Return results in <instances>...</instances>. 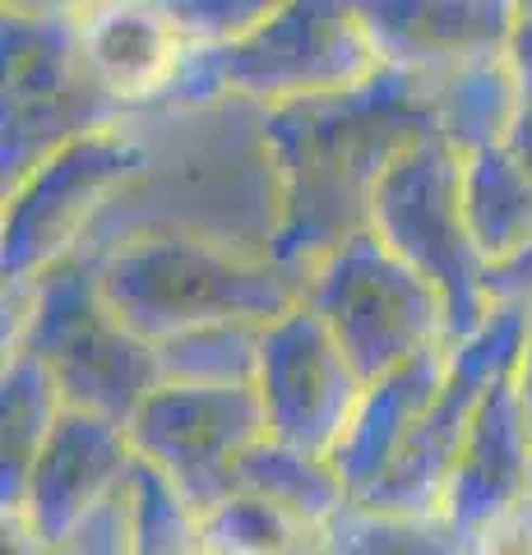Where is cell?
<instances>
[{
  "instance_id": "cell-1",
  "label": "cell",
  "mask_w": 532,
  "mask_h": 555,
  "mask_svg": "<svg viewBox=\"0 0 532 555\" xmlns=\"http://www.w3.org/2000/svg\"><path fill=\"white\" fill-rule=\"evenodd\" d=\"M436 130L431 79L380 65L366 83L260 112L278 228L269 259L306 273L356 232H371V199L389 163Z\"/></svg>"
},
{
  "instance_id": "cell-2",
  "label": "cell",
  "mask_w": 532,
  "mask_h": 555,
  "mask_svg": "<svg viewBox=\"0 0 532 555\" xmlns=\"http://www.w3.org/2000/svg\"><path fill=\"white\" fill-rule=\"evenodd\" d=\"M98 255L102 297L116 310V320L153 347L185 328L222 320L269 324L301 301L297 273L204 232L144 228L121 236L116 246H102Z\"/></svg>"
},
{
  "instance_id": "cell-3",
  "label": "cell",
  "mask_w": 532,
  "mask_h": 555,
  "mask_svg": "<svg viewBox=\"0 0 532 555\" xmlns=\"http://www.w3.org/2000/svg\"><path fill=\"white\" fill-rule=\"evenodd\" d=\"M380 61L366 38L356 5L338 0H291L273 5L232 47H185L158 112H213L228 98L260 112L306 98H334L366 83Z\"/></svg>"
},
{
  "instance_id": "cell-4",
  "label": "cell",
  "mask_w": 532,
  "mask_h": 555,
  "mask_svg": "<svg viewBox=\"0 0 532 555\" xmlns=\"http://www.w3.org/2000/svg\"><path fill=\"white\" fill-rule=\"evenodd\" d=\"M5 352H28L56 379L70 412L130 426L163 385L158 352L116 320L102 297V255L79 246L56 259L24 297L5 301Z\"/></svg>"
},
{
  "instance_id": "cell-5",
  "label": "cell",
  "mask_w": 532,
  "mask_h": 555,
  "mask_svg": "<svg viewBox=\"0 0 532 555\" xmlns=\"http://www.w3.org/2000/svg\"><path fill=\"white\" fill-rule=\"evenodd\" d=\"M301 306L320 315L362 385L450 343V310L375 232H356L301 273Z\"/></svg>"
},
{
  "instance_id": "cell-6",
  "label": "cell",
  "mask_w": 532,
  "mask_h": 555,
  "mask_svg": "<svg viewBox=\"0 0 532 555\" xmlns=\"http://www.w3.org/2000/svg\"><path fill=\"white\" fill-rule=\"evenodd\" d=\"M0 42H5V144H0L5 190L20 185L56 149L130 120L121 102L102 93L83 61L75 5H10Z\"/></svg>"
},
{
  "instance_id": "cell-7",
  "label": "cell",
  "mask_w": 532,
  "mask_h": 555,
  "mask_svg": "<svg viewBox=\"0 0 532 555\" xmlns=\"http://www.w3.org/2000/svg\"><path fill=\"white\" fill-rule=\"evenodd\" d=\"M153 167L148 139L126 126H107L56 149L28 177L5 190V222H0V269H5V301L24 297L38 278L79 250L93 236L112 199L130 190Z\"/></svg>"
},
{
  "instance_id": "cell-8",
  "label": "cell",
  "mask_w": 532,
  "mask_h": 555,
  "mask_svg": "<svg viewBox=\"0 0 532 555\" xmlns=\"http://www.w3.org/2000/svg\"><path fill=\"white\" fill-rule=\"evenodd\" d=\"M371 232L407 259L450 310V343L472 338L486 320V259L463 218V153L440 134L403 149L375 185Z\"/></svg>"
},
{
  "instance_id": "cell-9",
  "label": "cell",
  "mask_w": 532,
  "mask_h": 555,
  "mask_svg": "<svg viewBox=\"0 0 532 555\" xmlns=\"http://www.w3.org/2000/svg\"><path fill=\"white\" fill-rule=\"evenodd\" d=\"M523 334H528V310L491 306L482 328L450 347V371H444V385L431 412L417 422L389 473L362 495V505L385 514H417V518L440 514L444 486L454 477V463L477 422V408L486 403L495 385H505L514 375L523 352Z\"/></svg>"
},
{
  "instance_id": "cell-10",
  "label": "cell",
  "mask_w": 532,
  "mask_h": 555,
  "mask_svg": "<svg viewBox=\"0 0 532 555\" xmlns=\"http://www.w3.org/2000/svg\"><path fill=\"white\" fill-rule=\"evenodd\" d=\"M126 436L134 459L158 467L195 514H209L236 495V463L264 440V412L255 389L158 385L130 416Z\"/></svg>"
},
{
  "instance_id": "cell-11",
  "label": "cell",
  "mask_w": 532,
  "mask_h": 555,
  "mask_svg": "<svg viewBox=\"0 0 532 555\" xmlns=\"http://www.w3.org/2000/svg\"><path fill=\"white\" fill-rule=\"evenodd\" d=\"M362 389L366 385L338 352L334 334L301 301L264 324L255 398H260L269 440L329 459L352 422Z\"/></svg>"
},
{
  "instance_id": "cell-12",
  "label": "cell",
  "mask_w": 532,
  "mask_h": 555,
  "mask_svg": "<svg viewBox=\"0 0 532 555\" xmlns=\"http://www.w3.org/2000/svg\"><path fill=\"white\" fill-rule=\"evenodd\" d=\"M134 463L140 459L126 426L65 408L33 463L20 509L5 514V528L24 532L42 551H61L83 518L98 514L116 491H126Z\"/></svg>"
},
{
  "instance_id": "cell-13",
  "label": "cell",
  "mask_w": 532,
  "mask_h": 555,
  "mask_svg": "<svg viewBox=\"0 0 532 555\" xmlns=\"http://www.w3.org/2000/svg\"><path fill=\"white\" fill-rule=\"evenodd\" d=\"M375 61L436 79L454 65L505 56L519 5L505 0H366L356 5Z\"/></svg>"
},
{
  "instance_id": "cell-14",
  "label": "cell",
  "mask_w": 532,
  "mask_h": 555,
  "mask_svg": "<svg viewBox=\"0 0 532 555\" xmlns=\"http://www.w3.org/2000/svg\"><path fill=\"white\" fill-rule=\"evenodd\" d=\"M528 477H532V436L505 379L477 408V422L468 440H463L454 477L444 486L440 518L472 546L495 518H505L514 505L528 500Z\"/></svg>"
},
{
  "instance_id": "cell-15",
  "label": "cell",
  "mask_w": 532,
  "mask_h": 555,
  "mask_svg": "<svg viewBox=\"0 0 532 555\" xmlns=\"http://www.w3.org/2000/svg\"><path fill=\"white\" fill-rule=\"evenodd\" d=\"M79 47L102 93L126 112L158 107L171 75L185 56V42L171 24L167 5H75Z\"/></svg>"
},
{
  "instance_id": "cell-16",
  "label": "cell",
  "mask_w": 532,
  "mask_h": 555,
  "mask_svg": "<svg viewBox=\"0 0 532 555\" xmlns=\"http://www.w3.org/2000/svg\"><path fill=\"white\" fill-rule=\"evenodd\" d=\"M444 371H450V347H431V352H421L417 361H407V366L389 371L385 379H375V385L362 389L352 422L342 430L338 449L329 454L334 473L348 486L352 500H362L393 467V459L403 454V444L412 440L417 422L436 403Z\"/></svg>"
},
{
  "instance_id": "cell-17",
  "label": "cell",
  "mask_w": 532,
  "mask_h": 555,
  "mask_svg": "<svg viewBox=\"0 0 532 555\" xmlns=\"http://www.w3.org/2000/svg\"><path fill=\"white\" fill-rule=\"evenodd\" d=\"M436 130L463 158L482 149H501L514 120H519V79H514L509 51L505 56L454 65L431 79Z\"/></svg>"
},
{
  "instance_id": "cell-18",
  "label": "cell",
  "mask_w": 532,
  "mask_h": 555,
  "mask_svg": "<svg viewBox=\"0 0 532 555\" xmlns=\"http://www.w3.org/2000/svg\"><path fill=\"white\" fill-rule=\"evenodd\" d=\"M463 218L486 269L532 250V177L505 144L463 158Z\"/></svg>"
},
{
  "instance_id": "cell-19",
  "label": "cell",
  "mask_w": 532,
  "mask_h": 555,
  "mask_svg": "<svg viewBox=\"0 0 532 555\" xmlns=\"http://www.w3.org/2000/svg\"><path fill=\"white\" fill-rule=\"evenodd\" d=\"M0 412H5V440H0V505L5 514L20 509L28 473L38 463L47 436L56 430L65 398L56 379L28 352H5V375H0Z\"/></svg>"
},
{
  "instance_id": "cell-20",
  "label": "cell",
  "mask_w": 532,
  "mask_h": 555,
  "mask_svg": "<svg viewBox=\"0 0 532 555\" xmlns=\"http://www.w3.org/2000/svg\"><path fill=\"white\" fill-rule=\"evenodd\" d=\"M236 491L283 509L291 524H301L311 537L352 500L329 459L301 454V449H287L269 436L260 444H250L246 459L236 463Z\"/></svg>"
},
{
  "instance_id": "cell-21",
  "label": "cell",
  "mask_w": 532,
  "mask_h": 555,
  "mask_svg": "<svg viewBox=\"0 0 532 555\" xmlns=\"http://www.w3.org/2000/svg\"><path fill=\"white\" fill-rule=\"evenodd\" d=\"M260 343L264 324L222 320L204 328H185L177 338H163L158 379L171 389H255L260 379Z\"/></svg>"
},
{
  "instance_id": "cell-22",
  "label": "cell",
  "mask_w": 532,
  "mask_h": 555,
  "mask_svg": "<svg viewBox=\"0 0 532 555\" xmlns=\"http://www.w3.org/2000/svg\"><path fill=\"white\" fill-rule=\"evenodd\" d=\"M315 542L329 555H468V542L440 514H385L362 500H348L315 532Z\"/></svg>"
},
{
  "instance_id": "cell-23",
  "label": "cell",
  "mask_w": 532,
  "mask_h": 555,
  "mask_svg": "<svg viewBox=\"0 0 532 555\" xmlns=\"http://www.w3.org/2000/svg\"><path fill=\"white\" fill-rule=\"evenodd\" d=\"M199 514L158 467L134 463L130 477V555H199Z\"/></svg>"
},
{
  "instance_id": "cell-24",
  "label": "cell",
  "mask_w": 532,
  "mask_h": 555,
  "mask_svg": "<svg viewBox=\"0 0 532 555\" xmlns=\"http://www.w3.org/2000/svg\"><path fill=\"white\" fill-rule=\"evenodd\" d=\"M199 542L213 551H236V555H297L311 542V532L291 524L283 509L236 491L209 514H199Z\"/></svg>"
},
{
  "instance_id": "cell-25",
  "label": "cell",
  "mask_w": 532,
  "mask_h": 555,
  "mask_svg": "<svg viewBox=\"0 0 532 555\" xmlns=\"http://www.w3.org/2000/svg\"><path fill=\"white\" fill-rule=\"evenodd\" d=\"M269 10V0H181V5H167L185 47H232L255 24H264Z\"/></svg>"
},
{
  "instance_id": "cell-26",
  "label": "cell",
  "mask_w": 532,
  "mask_h": 555,
  "mask_svg": "<svg viewBox=\"0 0 532 555\" xmlns=\"http://www.w3.org/2000/svg\"><path fill=\"white\" fill-rule=\"evenodd\" d=\"M468 555H532V495L477 537Z\"/></svg>"
},
{
  "instance_id": "cell-27",
  "label": "cell",
  "mask_w": 532,
  "mask_h": 555,
  "mask_svg": "<svg viewBox=\"0 0 532 555\" xmlns=\"http://www.w3.org/2000/svg\"><path fill=\"white\" fill-rule=\"evenodd\" d=\"M486 301L532 310V250H523L519 259H509V264L486 273Z\"/></svg>"
},
{
  "instance_id": "cell-28",
  "label": "cell",
  "mask_w": 532,
  "mask_h": 555,
  "mask_svg": "<svg viewBox=\"0 0 532 555\" xmlns=\"http://www.w3.org/2000/svg\"><path fill=\"white\" fill-rule=\"evenodd\" d=\"M509 65L514 79H519V112L532 120V5H519V20H514Z\"/></svg>"
},
{
  "instance_id": "cell-29",
  "label": "cell",
  "mask_w": 532,
  "mask_h": 555,
  "mask_svg": "<svg viewBox=\"0 0 532 555\" xmlns=\"http://www.w3.org/2000/svg\"><path fill=\"white\" fill-rule=\"evenodd\" d=\"M509 389H514V403H519V416L532 436V310H528V334H523V352H519V366L509 375Z\"/></svg>"
},
{
  "instance_id": "cell-30",
  "label": "cell",
  "mask_w": 532,
  "mask_h": 555,
  "mask_svg": "<svg viewBox=\"0 0 532 555\" xmlns=\"http://www.w3.org/2000/svg\"><path fill=\"white\" fill-rule=\"evenodd\" d=\"M505 149L519 158V167L532 177V120L519 112V120H514V130H509V139H505Z\"/></svg>"
},
{
  "instance_id": "cell-31",
  "label": "cell",
  "mask_w": 532,
  "mask_h": 555,
  "mask_svg": "<svg viewBox=\"0 0 532 555\" xmlns=\"http://www.w3.org/2000/svg\"><path fill=\"white\" fill-rule=\"evenodd\" d=\"M297 555H329V551H324V546H320V542H315V537H311V542H306V546H301V551H297Z\"/></svg>"
},
{
  "instance_id": "cell-32",
  "label": "cell",
  "mask_w": 532,
  "mask_h": 555,
  "mask_svg": "<svg viewBox=\"0 0 532 555\" xmlns=\"http://www.w3.org/2000/svg\"><path fill=\"white\" fill-rule=\"evenodd\" d=\"M199 555H236V551H213V546H204Z\"/></svg>"
},
{
  "instance_id": "cell-33",
  "label": "cell",
  "mask_w": 532,
  "mask_h": 555,
  "mask_svg": "<svg viewBox=\"0 0 532 555\" xmlns=\"http://www.w3.org/2000/svg\"><path fill=\"white\" fill-rule=\"evenodd\" d=\"M528 495H532V477H528Z\"/></svg>"
},
{
  "instance_id": "cell-34",
  "label": "cell",
  "mask_w": 532,
  "mask_h": 555,
  "mask_svg": "<svg viewBox=\"0 0 532 555\" xmlns=\"http://www.w3.org/2000/svg\"><path fill=\"white\" fill-rule=\"evenodd\" d=\"M47 555H61V551H47Z\"/></svg>"
}]
</instances>
